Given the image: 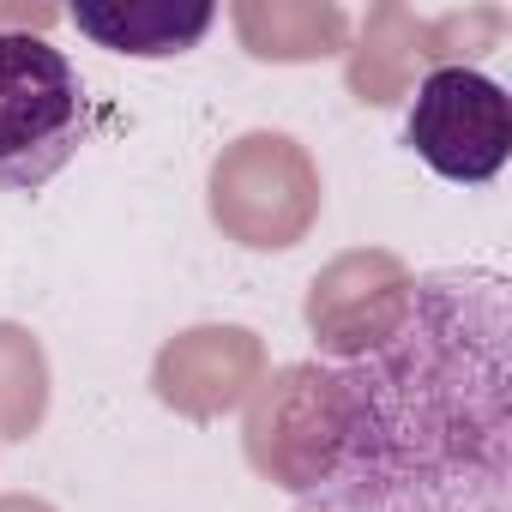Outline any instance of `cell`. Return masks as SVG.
I'll return each mask as SVG.
<instances>
[{
	"instance_id": "obj_1",
	"label": "cell",
	"mask_w": 512,
	"mask_h": 512,
	"mask_svg": "<svg viewBox=\"0 0 512 512\" xmlns=\"http://www.w3.org/2000/svg\"><path fill=\"white\" fill-rule=\"evenodd\" d=\"M494 272L416 278L404 326L338 368L344 446L308 494L320 512H506L512 368Z\"/></svg>"
},
{
	"instance_id": "obj_2",
	"label": "cell",
	"mask_w": 512,
	"mask_h": 512,
	"mask_svg": "<svg viewBox=\"0 0 512 512\" xmlns=\"http://www.w3.org/2000/svg\"><path fill=\"white\" fill-rule=\"evenodd\" d=\"M85 145V85L43 31H0V193L49 187Z\"/></svg>"
},
{
	"instance_id": "obj_3",
	"label": "cell",
	"mask_w": 512,
	"mask_h": 512,
	"mask_svg": "<svg viewBox=\"0 0 512 512\" xmlns=\"http://www.w3.org/2000/svg\"><path fill=\"white\" fill-rule=\"evenodd\" d=\"M205 205L229 241H241L253 253H284V247L308 241V229L320 223L326 181H320V163L308 157L302 139L260 127V133H241L217 151L211 181H205Z\"/></svg>"
},
{
	"instance_id": "obj_4",
	"label": "cell",
	"mask_w": 512,
	"mask_h": 512,
	"mask_svg": "<svg viewBox=\"0 0 512 512\" xmlns=\"http://www.w3.org/2000/svg\"><path fill=\"white\" fill-rule=\"evenodd\" d=\"M344 446V386L338 368L320 362H290L272 368L247 392L241 416V452L253 476L284 488V494H314Z\"/></svg>"
},
{
	"instance_id": "obj_5",
	"label": "cell",
	"mask_w": 512,
	"mask_h": 512,
	"mask_svg": "<svg viewBox=\"0 0 512 512\" xmlns=\"http://www.w3.org/2000/svg\"><path fill=\"white\" fill-rule=\"evenodd\" d=\"M404 139L440 181L482 187L512 157V97L476 67H434L416 85Z\"/></svg>"
},
{
	"instance_id": "obj_6",
	"label": "cell",
	"mask_w": 512,
	"mask_h": 512,
	"mask_svg": "<svg viewBox=\"0 0 512 512\" xmlns=\"http://www.w3.org/2000/svg\"><path fill=\"white\" fill-rule=\"evenodd\" d=\"M410 296H416V272L392 247H350L326 260L308 284V332L320 350L356 362L404 326Z\"/></svg>"
},
{
	"instance_id": "obj_7",
	"label": "cell",
	"mask_w": 512,
	"mask_h": 512,
	"mask_svg": "<svg viewBox=\"0 0 512 512\" xmlns=\"http://www.w3.org/2000/svg\"><path fill=\"white\" fill-rule=\"evenodd\" d=\"M266 380V338L247 326H187L151 362V392L187 422H217Z\"/></svg>"
},
{
	"instance_id": "obj_8",
	"label": "cell",
	"mask_w": 512,
	"mask_h": 512,
	"mask_svg": "<svg viewBox=\"0 0 512 512\" xmlns=\"http://www.w3.org/2000/svg\"><path fill=\"white\" fill-rule=\"evenodd\" d=\"M73 25L97 49L133 55V61H169L205 43V31L217 25V7L211 0H79Z\"/></svg>"
},
{
	"instance_id": "obj_9",
	"label": "cell",
	"mask_w": 512,
	"mask_h": 512,
	"mask_svg": "<svg viewBox=\"0 0 512 512\" xmlns=\"http://www.w3.org/2000/svg\"><path fill=\"white\" fill-rule=\"evenodd\" d=\"M229 25L253 61L308 67L350 49V13L338 0H235Z\"/></svg>"
},
{
	"instance_id": "obj_10",
	"label": "cell",
	"mask_w": 512,
	"mask_h": 512,
	"mask_svg": "<svg viewBox=\"0 0 512 512\" xmlns=\"http://www.w3.org/2000/svg\"><path fill=\"white\" fill-rule=\"evenodd\" d=\"M344 85L356 103L368 109H386L410 91V79L422 67H434V37H428V19L398 7V0H380V7H368L362 19V37L356 49H344Z\"/></svg>"
},
{
	"instance_id": "obj_11",
	"label": "cell",
	"mask_w": 512,
	"mask_h": 512,
	"mask_svg": "<svg viewBox=\"0 0 512 512\" xmlns=\"http://www.w3.org/2000/svg\"><path fill=\"white\" fill-rule=\"evenodd\" d=\"M49 416V356L31 326L0 320V440H31Z\"/></svg>"
},
{
	"instance_id": "obj_12",
	"label": "cell",
	"mask_w": 512,
	"mask_h": 512,
	"mask_svg": "<svg viewBox=\"0 0 512 512\" xmlns=\"http://www.w3.org/2000/svg\"><path fill=\"white\" fill-rule=\"evenodd\" d=\"M506 13L500 7H464V13H440L428 19V37H434V67H470L476 55H488L500 37H506Z\"/></svg>"
},
{
	"instance_id": "obj_13",
	"label": "cell",
	"mask_w": 512,
	"mask_h": 512,
	"mask_svg": "<svg viewBox=\"0 0 512 512\" xmlns=\"http://www.w3.org/2000/svg\"><path fill=\"white\" fill-rule=\"evenodd\" d=\"M0 512H55V506L37 494H0Z\"/></svg>"
}]
</instances>
